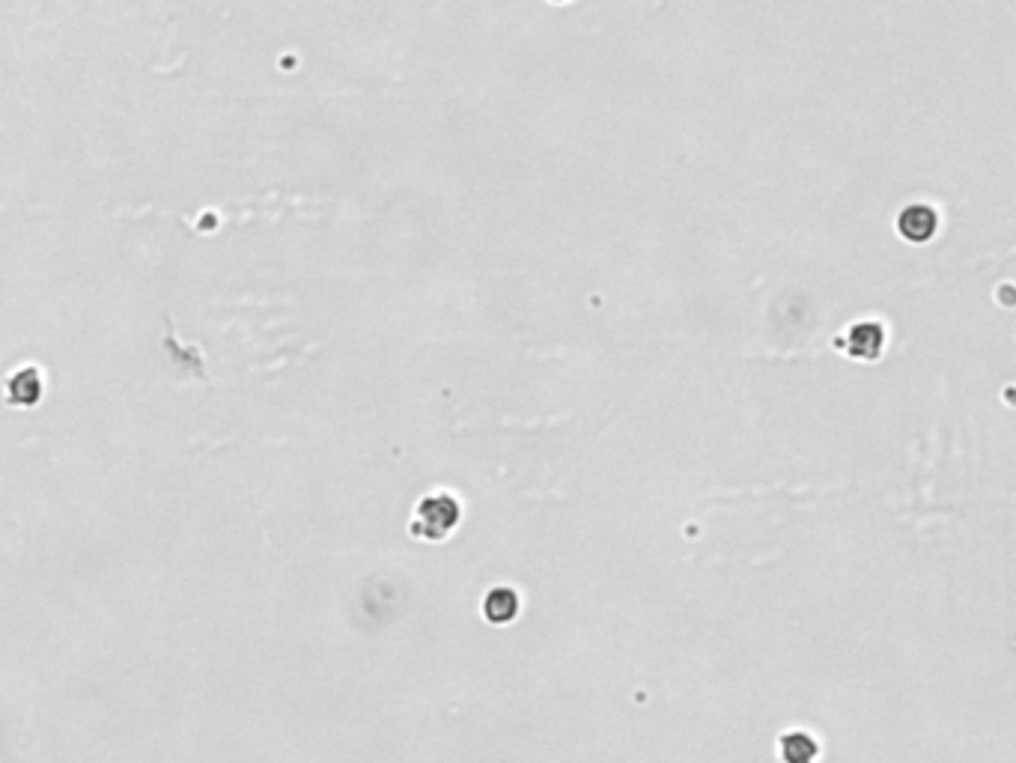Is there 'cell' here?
I'll list each match as a JSON object with an SVG mask.
<instances>
[{
	"label": "cell",
	"instance_id": "cell-3",
	"mask_svg": "<svg viewBox=\"0 0 1016 763\" xmlns=\"http://www.w3.org/2000/svg\"><path fill=\"white\" fill-rule=\"evenodd\" d=\"M939 227V215L933 206H924V203H915V206H906L897 218V230L906 242H927Z\"/></svg>",
	"mask_w": 1016,
	"mask_h": 763
},
{
	"label": "cell",
	"instance_id": "cell-4",
	"mask_svg": "<svg viewBox=\"0 0 1016 763\" xmlns=\"http://www.w3.org/2000/svg\"><path fill=\"white\" fill-rule=\"evenodd\" d=\"M885 343V331L879 322H856L847 331V349L859 361H876Z\"/></svg>",
	"mask_w": 1016,
	"mask_h": 763
},
{
	"label": "cell",
	"instance_id": "cell-1",
	"mask_svg": "<svg viewBox=\"0 0 1016 763\" xmlns=\"http://www.w3.org/2000/svg\"><path fill=\"white\" fill-rule=\"evenodd\" d=\"M462 519V504L453 492H430L418 501L415 516H412V534L427 540V543H441L447 540Z\"/></svg>",
	"mask_w": 1016,
	"mask_h": 763
},
{
	"label": "cell",
	"instance_id": "cell-5",
	"mask_svg": "<svg viewBox=\"0 0 1016 763\" xmlns=\"http://www.w3.org/2000/svg\"><path fill=\"white\" fill-rule=\"evenodd\" d=\"M519 609H522V600H519V591L513 588H492L483 597V617L492 626H507L510 620H516Z\"/></svg>",
	"mask_w": 1016,
	"mask_h": 763
},
{
	"label": "cell",
	"instance_id": "cell-2",
	"mask_svg": "<svg viewBox=\"0 0 1016 763\" xmlns=\"http://www.w3.org/2000/svg\"><path fill=\"white\" fill-rule=\"evenodd\" d=\"M775 752L781 763H817L823 755V743L805 728H790L778 734Z\"/></svg>",
	"mask_w": 1016,
	"mask_h": 763
}]
</instances>
